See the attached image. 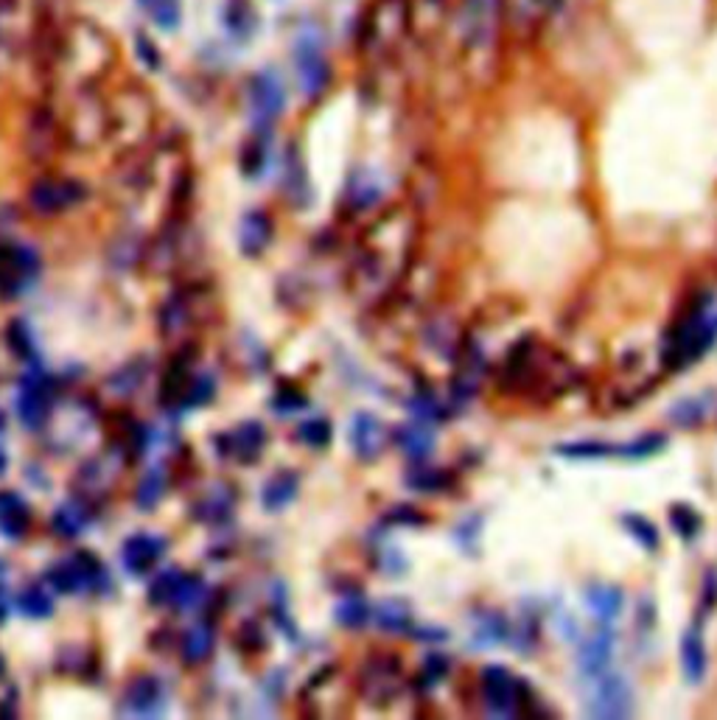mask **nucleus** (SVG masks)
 <instances>
[{
	"label": "nucleus",
	"mask_w": 717,
	"mask_h": 720,
	"mask_svg": "<svg viewBox=\"0 0 717 720\" xmlns=\"http://www.w3.org/2000/svg\"><path fill=\"white\" fill-rule=\"evenodd\" d=\"M412 34V0H370L359 20V51L382 59Z\"/></svg>",
	"instance_id": "f257e3e1"
},
{
	"label": "nucleus",
	"mask_w": 717,
	"mask_h": 720,
	"mask_svg": "<svg viewBox=\"0 0 717 720\" xmlns=\"http://www.w3.org/2000/svg\"><path fill=\"white\" fill-rule=\"evenodd\" d=\"M505 28V0H460L451 31L468 59H487Z\"/></svg>",
	"instance_id": "f03ea898"
},
{
	"label": "nucleus",
	"mask_w": 717,
	"mask_h": 720,
	"mask_svg": "<svg viewBox=\"0 0 717 720\" xmlns=\"http://www.w3.org/2000/svg\"><path fill=\"white\" fill-rule=\"evenodd\" d=\"M714 343H717V306L712 294H703L684 314V320L670 331L664 359L670 367H687L698 362V356H703Z\"/></svg>",
	"instance_id": "7ed1b4c3"
},
{
	"label": "nucleus",
	"mask_w": 717,
	"mask_h": 720,
	"mask_svg": "<svg viewBox=\"0 0 717 720\" xmlns=\"http://www.w3.org/2000/svg\"><path fill=\"white\" fill-rule=\"evenodd\" d=\"M283 107H286V90H283V82L278 79V73L272 70L255 73L247 85V109H250V121L255 132L267 135L272 124L281 118Z\"/></svg>",
	"instance_id": "20e7f679"
},
{
	"label": "nucleus",
	"mask_w": 717,
	"mask_h": 720,
	"mask_svg": "<svg viewBox=\"0 0 717 720\" xmlns=\"http://www.w3.org/2000/svg\"><path fill=\"white\" fill-rule=\"evenodd\" d=\"M294 76L297 87L309 101H317L328 82H331V65L325 59L323 43L317 34H300L294 43Z\"/></svg>",
	"instance_id": "39448f33"
},
{
	"label": "nucleus",
	"mask_w": 717,
	"mask_h": 720,
	"mask_svg": "<svg viewBox=\"0 0 717 720\" xmlns=\"http://www.w3.org/2000/svg\"><path fill=\"white\" fill-rule=\"evenodd\" d=\"M633 712V690L630 681L617 673L606 670L591 681V693L586 698V715L591 717H628Z\"/></svg>",
	"instance_id": "423d86ee"
},
{
	"label": "nucleus",
	"mask_w": 717,
	"mask_h": 720,
	"mask_svg": "<svg viewBox=\"0 0 717 720\" xmlns=\"http://www.w3.org/2000/svg\"><path fill=\"white\" fill-rule=\"evenodd\" d=\"M614 648H617V633H614L611 622H599V628H594L578 645L575 662H578L580 675L586 681H594L597 675L611 670Z\"/></svg>",
	"instance_id": "0eeeda50"
},
{
	"label": "nucleus",
	"mask_w": 717,
	"mask_h": 720,
	"mask_svg": "<svg viewBox=\"0 0 717 720\" xmlns=\"http://www.w3.org/2000/svg\"><path fill=\"white\" fill-rule=\"evenodd\" d=\"M482 698H485L487 712L494 717H513L521 701L516 675L502 664L485 667L482 670Z\"/></svg>",
	"instance_id": "6e6552de"
},
{
	"label": "nucleus",
	"mask_w": 717,
	"mask_h": 720,
	"mask_svg": "<svg viewBox=\"0 0 717 720\" xmlns=\"http://www.w3.org/2000/svg\"><path fill=\"white\" fill-rule=\"evenodd\" d=\"M560 0H505V28L516 36H533L558 12Z\"/></svg>",
	"instance_id": "1a4fd4ad"
},
{
	"label": "nucleus",
	"mask_w": 717,
	"mask_h": 720,
	"mask_svg": "<svg viewBox=\"0 0 717 720\" xmlns=\"http://www.w3.org/2000/svg\"><path fill=\"white\" fill-rule=\"evenodd\" d=\"M348 440H351V448H353L356 458L370 463L384 451L387 429L373 412H356L353 421H351V429H348Z\"/></svg>",
	"instance_id": "9d476101"
},
{
	"label": "nucleus",
	"mask_w": 717,
	"mask_h": 720,
	"mask_svg": "<svg viewBox=\"0 0 717 720\" xmlns=\"http://www.w3.org/2000/svg\"><path fill=\"white\" fill-rule=\"evenodd\" d=\"M82 200V188L73 180H40L31 191V208L40 213H59Z\"/></svg>",
	"instance_id": "9b49d317"
},
{
	"label": "nucleus",
	"mask_w": 717,
	"mask_h": 720,
	"mask_svg": "<svg viewBox=\"0 0 717 720\" xmlns=\"http://www.w3.org/2000/svg\"><path fill=\"white\" fill-rule=\"evenodd\" d=\"M36 255L28 247H6L0 250V289L4 292H20L28 278L36 275Z\"/></svg>",
	"instance_id": "f8f14e48"
},
{
	"label": "nucleus",
	"mask_w": 717,
	"mask_h": 720,
	"mask_svg": "<svg viewBox=\"0 0 717 720\" xmlns=\"http://www.w3.org/2000/svg\"><path fill=\"white\" fill-rule=\"evenodd\" d=\"M678 662H681V673L690 684H701L709 673V653H706V639L698 625H690L681 633L678 642Z\"/></svg>",
	"instance_id": "ddd939ff"
},
{
	"label": "nucleus",
	"mask_w": 717,
	"mask_h": 720,
	"mask_svg": "<svg viewBox=\"0 0 717 720\" xmlns=\"http://www.w3.org/2000/svg\"><path fill=\"white\" fill-rule=\"evenodd\" d=\"M583 605L599 622H614L625 609V591L611 583H591L583 589Z\"/></svg>",
	"instance_id": "4468645a"
},
{
	"label": "nucleus",
	"mask_w": 717,
	"mask_h": 720,
	"mask_svg": "<svg viewBox=\"0 0 717 720\" xmlns=\"http://www.w3.org/2000/svg\"><path fill=\"white\" fill-rule=\"evenodd\" d=\"M395 443L401 448L404 458L409 460H426L432 454V446H435V429L429 427V421H421L415 418L409 424H404L398 432H395Z\"/></svg>",
	"instance_id": "2eb2a0df"
},
{
	"label": "nucleus",
	"mask_w": 717,
	"mask_h": 720,
	"mask_svg": "<svg viewBox=\"0 0 717 720\" xmlns=\"http://www.w3.org/2000/svg\"><path fill=\"white\" fill-rule=\"evenodd\" d=\"M160 555H163V541H158L155 536H132L124 544V563L132 575H143L146 570H152Z\"/></svg>",
	"instance_id": "dca6fc26"
},
{
	"label": "nucleus",
	"mask_w": 717,
	"mask_h": 720,
	"mask_svg": "<svg viewBox=\"0 0 717 720\" xmlns=\"http://www.w3.org/2000/svg\"><path fill=\"white\" fill-rule=\"evenodd\" d=\"M221 26L228 28L233 40H250L258 26V17H255V9L250 0H228L221 9Z\"/></svg>",
	"instance_id": "f3484780"
},
{
	"label": "nucleus",
	"mask_w": 717,
	"mask_h": 720,
	"mask_svg": "<svg viewBox=\"0 0 717 720\" xmlns=\"http://www.w3.org/2000/svg\"><path fill=\"white\" fill-rule=\"evenodd\" d=\"M270 236H272V221H270L267 213L250 211V213L241 219L239 242H241L244 255H258V252H263V247L270 244Z\"/></svg>",
	"instance_id": "a211bd4d"
},
{
	"label": "nucleus",
	"mask_w": 717,
	"mask_h": 720,
	"mask_svg": "<svg viewBox=\"0 0 717 720\" xmlns=\"http://www.w3.org/2000/svg\"><path fill=\"white\" fill-rule=\"evenodd\" d=\"M513 639L510 622L499 612H479L474 622V645L487 648V645H502V642Z\"/></svg>",
	"instance_id": "6ab92c4d"
},
{
	"label": "nucleus",
	"mask_w": 717,
	"mask_h": 720,
	"mask_svg": "<svg viewBox=\"0 0 717 720\" xmlns=\"http://www.w3.org/2000/svg\"><path fill=\"white\" fill-rule=\"evenodd\" d=\"M375 625H379L384 633H409L412 636V628H415V620H412V612L404 600H384L375 605Z\"/></svg>",
	"instance_id": "aec40b11"
},
{
	"label": "nucleus",
	"mask_w": 717,
	"mask_h": 720,
	"mask_svg": "<svg viewBox=\"0 0 717 720\" xmlns=\"http://www.w3.org/2000/svg\"><path fill=\"white\" fill-rule=\"evenodd\" d=\"M297 490H300V479H297V474H292V471H281V474H275L267 485H263L261 502H263V508H267V510H283L286 505L294 502Z\"/></svg>",
	"instance_id": "412c9836"
},
{
	"label": "nucleus",
	"mask_w": 717,
	"mask_h": 720,
	"mask_svg": "<svg viewBox=\"0 0 717 720\" xmlns=\"http://www.w3.org/2000/svg\"><path fill=\"white\" fill-rule=\"evenodd\" d=\"M230 454H236L239 460L250 463L255 458H261V448H263V440H267V432H263L261 424H244L239 432H233L230 437Z\"/></svg>",
	"instance_id": "4be33fe9"
},
{
	"label": "nucleus",
	"mask_w": 717,
	"mask_h": 720,
	"mask_svg": "<svg viewBox=\"0 0 717 720\" xmlns=\"http://www.w3.org/2000/svg\"><path fill=\"white\" fill-rule=\"evenodd\" d=\"M336 622L343 628H351V631H359L370 622L373 617V605L362 597V594H348L336 602V612H333Z\"/></svg>",
	"instance_id": "5701e85b"
},
{
	"label": "nucleus",
	"mask_w": 717,
	"mask_h": 720,
	"mask_svg": "<svg viewBox=\"0 0 717 720\" xmlns=\"http://www.w3.org/2000/svg\"><path fill=\"white\" fill-rule=\"evenodd\" d=\"M17 412H20V418L36 429L43 421V415H46V396H43V387L34 382V378H26V385L20 387V396H17Z\"/></svg>",
	"instance_id": "b1692460"
},
{
	"label": "nucleus",
	"mask_w": 717,
	"mask_h": 720,
	"mask_svg": "<svg viewBox=\"0 0 717 720\" xmlns=\"http://www.w3.org/2000/svg\"><path fill=\"white\" fill-rule=\"evenodd\" d=\"M712 393L709 396H692V398H684V401H678L672 409H670V421L675 424V427H681V429H692V427H698L706 415H709V409H712Z\"/></svg>",
	"instance_id": "393cba45"
},
{
	"label": "nucleus",
	"mask_w": 717,
	"mask_h": 720,
	"mask_svg": "<svg viewBox=\"0 0 717 720\" xmlns=\"http://www.w3.org/2000/svg\"><path fill=\"white\" fill-rule=\"evenodd\" d=\"M555 454L569 460H602V458H614L617 446L602 440H575V443H558Z\"/></svg>",
	"instance_id": "a878e982"
},
{
	"label": "nucleus",
	"mask_w": 717,
	"mask_h": 720,
	"mask_svg": "<svg viewBox=\"0 0 717 720\" xmlns=\"http://www.w3.org/2000/svg\"><path fill=\"white\" fill-rule=\"evenodd\" d=\"M664 446H667V435L645 432L641 437H633V440L617 446V458H622V460H648V458H656L659 451H664Z\"/></svg>",
	"instance_id": "bb28decb"
},
{
	"label": "nucleus",
	"mask_w": 717,
	"mask_h": 720,
	"mask_svg": "<svg viewBox=\"0 0 717 720\" xmlns=\"http://www.w3.org/2000/svg\"><path fill=\"white\" fill-rule=\"evenodd\" d=\"M143 15L163 31H174L182 20V4L179 0H138Z\"/></svg>",
	"instance_id": "cd10ccee"
},
{
	"label": "nucleus",
	"mask_w": 717,
	"mask_h": 720,
	"mask_svg": "<svg viewBox=\"0 0 717 720\" xmlns=\"http://www.w3.org/2000/svg\"><path fill=\"white\" fill-rule=\"evenodd\" d=\"M670 524H672V530H675L681 541H695L698 533H701V527H703V519L690 505H672L670 508Z\"/></svg>",
	"instance_id": "c85d7f7f"
},
{
	"label": "nucleus",
	"mask_w": 717,
	"mask_h": 720,
	"mask_svg": "<svg viewBox=\"0 0 717 720\" xmlns=\"http://www.w3.org/2000/svg\"><path fill=\"white\" fill-rule=\"evenodd\" d=\"M26 524H28L26 505L17 497H12V494L0 497V530L9 533V536H20L26 530Z\"/></svg>",
	"instance_id": "c756f323"
},
{
	"label": "nucleus",
	"mask_w": 717,
	"mask_h": 720,
	"mask_svg": "<svg viewBox=\"0 0 717 720\" xmlns=\"http://www.w3.org/2000/svg\"><path fill=\"white\" fill-rule=\"evenodd\" d=\"M210 648H213V631H210L208 625H194L191 631L185 633L182 656H185V662H191V664H194V662L208 659Z\"/></svg>",
	"instance_id": "7c9ffc66"
},
{
	"label": "nucleus",
	"mask_w": 717,
	"mask_h": 720,
	"mask_svg": "<svg viewBox=\"0 0 717 720\" xmlns=\"http://www.w3.org/2000/svg\"><path fill=\"white\" fill-rule=\"evenodd\" d=\"M622 527L628 530V533L645 547V550H659V544H661V539H659V530H656V524L650 521V519H645V516H639V513H625L622 516Z\"/></svg>",
	"instance_id": "2f4dec72"
},
{
	"label": "nucleus",
	"mask_w": 717,
	"mask_h": 720,
	"mask_svg": "<svg viewBox=\"0 0 717 720\" xmlns=\"http://www.w3.org/2000/svg\"><path fill=\"white\" fill-rule=\"evenodd\" d=\"M158 698H160V684L155 678H138L129 695H127V704L132 712H152L158 706Z\"/></svg>",
	"instance_id": "473e14b6"
},
{
	"label": "nucleus",
	"mask_w": 717,
	"mask_h": 720,
	"mask_svg": "<svg viewBox=\"0 0 717 720\" xmlns=\"http://www.w3.org/2000/svg\"><path fill=\"white\" fill-rule=\"evenodd\" d=\"M85 524H87V519H85V513H82L77 505H65V508H59L56 516H54L56 533L65 536V539H67V536H77Z\"/></svg>",
	"instance_id": "72a5a7b5"
},
{
	"label": "nucleus",
	"mask_w": 717,
	"mask_h": 720,
	"mask_svg": "<svg viewBox=\"0 0 717 720\" xmlns=\"http://www.w3.org/2000/svg\"><path fill=\"white\" fill-rule=\"evenodd\" d=\"M297 437L303 440L306 446H312V448H323V446L331 443V424L325 418H312L306 424H300Z\"/></svg>",
	"instance_id": "f704fd0d"
},
{
	"label": "nucleus",
	"mask_w": 717,
	"mask_h": 720,
	"mask_svg": "<svg viewBox=\"0 0 717 720\" xmlns=\"http://www.w3.org/2000/svg\"><path fill=\"white\" fill-rule=\"evenodd\" d=\"M20 609H23L28 617H48V614H51V597H48L43 589L31 586V589H26V591L20 594Z\"/></svg>",
	"instance_id": "c9c22d12"
},
{
	"label": "nucleus",
	"mask_w": 717,
	"mask_h": 720,
	"mask_svg": "<svg viewBox=\"0 0 717 720\" xmlns=\"http://www.w3.org/2000/svg\"><path fill=\"white\" fill-rule=\"evenodd\" d=\"M202 591H205V586H202V581L200 578H179V586H177V594H174V600L171 602H177V609H194V605L202 600Z\"/></svg>",
	"instance_id": "e433bc0d"
},
{
	"label": "nucleus",
	"mask_w": 717,
	"mask_h": 720,
	"mask_svg": "<svg viewBox=\"0 0 717 720\" xmlns=\"http://www.w3.org/2000/svg\"><path fill=\"white\" fill-rule=\"evenodd\" d=\"M179 578H182L179 572H163V575L155 581V586L149 589V600H152V602H171L174 594H177Z\"/></svg>",
	"instance_id": "4c0bfd02"
},
{
	"label": "nucleus",
	"mask_w": 717,
	"mask_h": 720,
	"mask_svg": "<svg viewBox=\"0 0 717 720\" xmlns=\"http://www.w3.org/2000/svg\"><path fill=\"white\" fill-rule=\"evenodd\" d=\"M160 490H163V474H160V471H152V474H149V477L143 479V485H140V490H138V505H140V508H152V505H158Z\"/></svg>",
	"instance_id": "58836bf2"
},
{
	"label": "nucleus",
	"mask_w": 717,
	"mask_h": 720,
	"mask_svg": "<svg viewBox=\"0 0 717 720\" xmlns=\"http://www.w3.org/2000/svg\"><path fill=\"white\" fill-rule=\"evenodd\" d=\"M406 482H409V488L426 490V494H435V490H440V488L448 485V479H446L443 471H418V474H412Z\"/></svg>",
	"instance_id": "ea45409f"
},
{
	"label": "nucleus",
	"mask_w": 717,
	"mask_h": 720,
	"mask_svg": "<svg viewBox=\"0 0 717 720\" xmlns=\"http://www.w3.org/2000/svg\"><path fill=\"white\" fill-rule=\"evenodd\" d=\"M409 409H412L415 418H421V421L440 418V404L435 401V396H415L412 404H409Z\"/></svg>",
	"instance_id": "a19ab883"
},
{
	"label": "nucleus",
	"mask_w": 717,
	"mask_h": 720,
	"mask_svg": "<svg viewBox=\"0 0 717 720\" xmlns=\"http://www.w3.org/2000/svg\"><path fill=\"white\" fill-rule=\"evenodd\" d=\"M275 412H297V409H303L306 406V396L303 393H297V390H283L275 396Z\"/></svg>",
	"instance_id": "79ce46f5"
},
{
	"label": "nucleus",
	"mask_w": 717,
	"mask_h": 720,
	"mask_svg": "<svg viewBox=\"0 0 717 720\" xmlns=\"http://www.w3.org/2000/svg\"><path fill=\"white\" fill-rule=\"evenodd\" d=\"M210 396H213V382H210V378H208V375H205V378H194V382H191V390H188V404H191V406H200V404L210 401Z\"/></svg>",
	"instance_id": "37998d69"
},
{
	"label": "nucleus",
	"mask_w": 717,
	"mask_h": 720,
	"mask_svg": "<svg viewBox=\"0 0 717 720\" xmlns=\"http://www.w3.org/2000/svg\"><path fill=\"white\" fill-rule=\"evenodd\" d=\"M446 670H448V659L443 653H432L426 659V664H424V673H426L429 681H440L446 675Z\"/></svg>",
	"instance_id": "c03bdc74"
},
{
	"label": "nucleus",
	"mask_w": 717,
	"mask_h": 720,
	"mask_svg": "<svg viewBox=\"0 0 717 720\" xmlns=\"http://www.w3.org/2000/svg\"><path fill=\"white\" fill-rule=\"evenodd\" d=\"M717 602V570H709L703 575V609H712Z\"/></svg>",
	"instance_id": "a18cd8bd"
},
{
	"label": "nucleus",
	"mask_w": 717,
	"mask_h": 720,
	"mask_svg": "<svg viewBox=\"0 0 717 720\" xmlns=\"http://www.w3.org/2000/svg\"><path fill=\"white\" fill-rule=\"evenodd\" d=\"M457 541H463V544H474L476 541V536H479V521L476 519H471V521H463L460 527H457Z\"/></svg>",
	"instance_id": "49530a36"
},
{
	"label": "nucleus",
	"mask_w": 717,
	"mask_h": 720,
	"mask_svg": "<svg viewBox=\"0 0 717 720\" xmlns=\"http://www.w3.org/2000/svg\"><path fill=\"white\" fill-rule=\"evenodd\" d=\"M138 46H140V57H143V59L149 62V67H160V57H158V54H152L155 48H152V46H149V43H146V36H140V40H138Z\"/></svg>",
	"instance_id": "de8ad7c7"
},
{
	"label": "nucleus",
	"mask_w": 717,
	"mask_h": 720,
	"mask_svg": "<svg viewBox=\"0 0 717 720\" xmlns=\"http://www.w3.org/2000/svg\"><path fill=\"white\" fill-rule=\"evenodd\" d=\"M4 468H6V458H4V451H0V474H4Z\"/></svg>",
	"instance_id": "09e8293b"
},
{
	"label": "nucleus",
	"mask_w": 717,
	"mask_h": 720,
	"mask_svg": "<svg viewBox=\"0 0 717 720\" xmlns=\"http://www.w3.org/2000/svg\"><path fill=\"white\" fill-rule=\"evenodd\" d=\"M0 429H4V418H0Z\"/></svg>",
	"instance_id": "8fccbe9b"
}]
</instances>
